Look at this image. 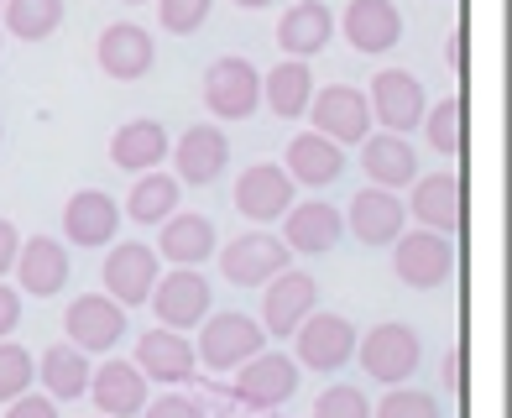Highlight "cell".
<instances>
[{
	"label": "cell",
	"instance_id": "cell-16",
	"mask_svg": "<svg viewBox=\"0 0 512 418\" xmlns=\"http://www.w3.org/2000/svg\"><path fill=\"white\" fill-rule=\"evenodd\" d=\"M403 220H408V204L392 194V189H361L351 199V230H356V241L361 246H392L403 236Z\"/></svg>",
	"mask_w": 512,
	"mask_h": 418
},
{
	"label": "cell",
	"instance_id": "cell-1",
	"mask_svg": "<svg viewBox=\"0 0 512 418\" xmlns=\"http://www.w3.org/2000/svg\"><path fill=\"white\" fill-rule=\"evenodd\" d=\"M267 330L251 314H204V335L194 345V356L209 371H236L241 361H251L256 351H267Z\"/></svg>",
	"mask_w": 512,
	"mask_h": 418
},
{
	"label": "cell",
	"instance_id": "cell-3",
	"mask_svg": "<svg viewBox=\"0 0 512 418\" xmlns=\"http://www.w3.org/2000/svg\"><path fill=\"white\" fill-rule=\"evenodd\" d=\"M309 121L319 136H330V142H366V131H371V105L361 89L351 84H330V89H319V95L309 100Z\"/></svg>",
	"mask_w": 512,
	"mask_h": 418
},
{
	"label": "cell",
	"instance_id": "cell-6",
	"mask_svg": "<svg viewBox=\"0 0 512 418\" xmlns=\"http://www.w3.org/2000/svg\"><path fill=\"white\" fill-rule=\"evenodd\" d=\"M293 340H298V361L309 371H340L356 356V324L345 314H309L293 330Z\"/></svg>",
	"mask_w": 512,
	"mask_h": 418
},
{
	"label": "cell",
	"instance_id": "cell-41",
	"mask_svg": "<svg viewBox=\"0 0 512 418\" xmlns=\"http://www.w3.org/2000/svg\"><path fill=\"white\" fill-rule=\"evenodd\" d=\"M142 413L147 418H199V408L189 398H162V403H147Z\"/></svg>",
	"mask_w": 512,
	"mask_h": 418
},
{
	"label": "cell",
	"instance_id": "cell-5",
	"mask_svg": "<svg viewBox=\"0 0 512 418\" xmlns=\"http://www.w3.org/2000/svg\"><path fill=\"white\" fill-rule=\"evenodd\" d=\"M392 267L408 288H445L450 283V267H455V246L439 236V230H413V236L392 241Z\"/></svg>",
	"mask_w": 512,
	"mask_h": 418
},
{
	"label": "cell",
	"instance_id": "cell-22",
	"mask_svg": "<svg viewBox=\"0 0 512 418\" xmlns=\"http://www.w3.org/2000/svg\"><path fill=\"white\" fill-rule=\"evenodd\" d=\"M16 272H21V293H37V298H53L68 283V251L53 236H32L27 246L16 251Z\"/></svg>",
	"mask_w": 512,
	"mask_h": 418
},
{
	"label": "cell",
	"instance_id": "cell-4",
	"mask_svg": "<svg viewBox=\"0 0 512 418\" xmlns=\"http://www.w3.org/2000/svg\"><path fill=\"white\" fill-rule=\"evenodd\" d=\"M204 105L220 115V121H246V115L262 105V74L246 58H220L204 74Z\"/></svg>",
	"mask_w": 512,
	"mask_h": 418
},
{
	"label": "cell",
	"instance_id": "cell-8",
	"mask_svg": "<svg viewBox=\"0 0 512 418\" xmlns=\"http://www.w3.org/2000/svg\"><path fill=\"white\" fill-rule=\"evenodd\" d=\"M236 371H241V377H236V398L246 408H283L298 392V361L277 356V351H256Z\"/></svg>",
	"mask_w": 512,
	"mask_h": 418
},
{
	"label": "cell",
	"instance_id": "cell-43",
	"mask_svg": "<svg viewBox=\"0 0 512 418\" xmlns=\"http://www.w3.org/2000/svg\"><path fill=\"white\" fill-rule=\"evenodd\" d=\"M445 382H450V387H465V351H460V345L445 356Z\"/></svg>",
	"mask_w": 512,
	"mask_h": 418
},
{
	"label": "cell",
	"instance_id": "cell-42",
	"mask_svg": "<svg viewBox=\"0 0 512 418\" xmlns=\"http://www.w3.org/2000/svg\"><path fill=\"white\" fill-rule=\"evenodd\" d=\"M16 251H21L16 225H11V220H0V277H6V272L16 267Z\"/></svg>",
	"mask_w": 512,
	"mask_h": 418
},
{
	"label": "cell",
	"instance_id": "cell-35",
	"mask_svg": "<svg viewBox=\"0 0 512 418\" xmlns=\"http://www.w3.org/2000/svg\"><path fill=\"white\" fill-rule=\"evenodd\" d=\"M32 377H37V366H32V356L21 351L16 340H0V403H11V398H21V392L32 387Z\"/></svg>",
	"mask_w": 512,
	"mask_h": 418
},
{
	"label": "cell",
	"instance_id": "cell-19",
	"mask_svg": "<svg viewBox=\"0 0 512 418\" xmlns=\"http://www.w3.org/2000/svg\"><path fill=\"white\" fill-rule=\"evenodd\" d=\"M136 366H142L147 382H189L199 356H194V345L183 340L178 330H162V324H157L152 335L136 340Z\"/></svg>",
	"mask_w": 512,
	"mask_h": 418
},
{
	"label": "cell",
	"instance_id": "cell-31",
	"mask_svg": "<svg viewBox=\"0 0 512 418\" xmlns=\"http://www.w3.org/2000/svg\"><path fill=\"white\" fill-rule=\"evenodd\" d=\"M37 377L42 387H48V398H79V392H89V356L79 351V345H48L37 361Z\"/></svg>",
	"mask_w": 512,
	"mask_h": 418
},
{
	"label": "cell",
	"instance_id": "cell-7",
	"mask_svg": "<svg viewBox=\"0 0 512 418\" xmlns=\"http://www.w3.org/2000/svg\"><path fill=\"white\" fill-rule=\"evenodd\" d=\"M209 283L194 272V267H178L168 272L162 283H152V298L147 304L157 309V324H168V330H199L204 314H209Z\"/></svg>",
	"mask_w": 512,
	"mask_h": 418
},
{
	"label": "cell",
	"instance_id": "cell-14",
	"mask_svg": "<svg viewBox=\"0 0 512 418\" xmlns=\"http://www.w3.org/2000/svg\"><path fill=\"white\" fill-rule=\"evenodd\" d=\"M89 398L105 418H136L147 408V377L136 361H105L89 371Z\"/></svg>",
	"mask_w": 512,
	"mask_h": 418
},
{
	"label": "cell",
	"instance_id": "cell-39",
	"mask_svg": "<svg viewBox=\"0 0 512 418\" xmlns=\"http://www.w3.org/2000/svg\"><path fill=\"white\" fill-rule=\"evenodd\" d=\"M6 418H58V403L53 398H37V392H21V398H11Z\"/></svg>",
	"mask_w": 512,
	"mask_h": 418
},
{
	"label": "cell",
	"instance_id": "cell-24",
	"mask_svg": "<svg viewBox=\"0 0 512 418\" xmlns=\"http://www.w3.org/2000/svg\"><path fill=\"white\" fill-rule=\"evenodd\" d=\"M335 37V16L319 6V0H298V6H288V16L277 21V42H283V53L293 58H314L330 48Z\"/></svg>",
	"mask_w": 512,
	"mask_h": 418
},
{
	"label": "cell",
	"instance_id": "cell-34",
	"mask_svg": "<svg viewBox=\"0 0 512 418\" xmlns=\"http://www.w3.org/2000/svg\"><path fill=\"white\" fill-rule=\"evenodd\" d=\"M429 121V142L439 152H460L465 147V105L460 100H439L434 110H424Z\"/></svg>",
	"mask_w": 512,
	"mask_h": 418
},
{
	"label": "cell",
	"instance_id": "cell-28",
	"mask_svg": "<svg viewBox=\"0 0 512 418\" xmlns=\"http://www.w3.org/2000/svg\"><path fill=\"white\" fill-rule=\"evenodd\" d=\"M162 257L168 262H178V267H199L209 251H215V225H209L204 215H173L162 220Z\"/></svg>",
	"mask_w": 512,
	"mask_h": 418
},
{
	"label": "cell",
	"instance_id": "cell-25",
	"mask_svg": "<svg viewBox=\"0 0 512 418\" xmlns=\"http://www.w3.org/2000/svg\"><path fill=\"white\" fill-rule=\"evenodd\" d=\"M345 173V152L340 142H330V136L319 131H304L288 142V178L293 183H314V189H324V183H335Z\"/></svg>",
	"mask_w": 512,
	"mask_h": 418
},
{
	"label": "cell",
	"instance_id": "cell-2",
	"mask_svg": "<svg viewBox=\"0 0 512 418\" xmlns=\"http://www.w3.org/2000/svg\"><path fill=\"white\" fill-rule=\"evenodd\" d=\"M356 356H361V366H366V377L371 382H387V387H398V382H408L413 371H418V356H424V340H418L408 324H377L371 335H361L356 340Z\"/></svg>",
	"mask_w": 512,
	"mask_h": 418
},
{
	"label": "cell",
	"instance_id": "cell-32",
	"mask_svg": "<svg viewBox=\"0 0 512 418\" xmlns=\"http://www.w3.org/2000/svg\"><path fill=\"white\" fill-rule=\"evenodd\" d=\"M173 209H178V178H168V173H142V183L126 199V215L136 225H162Z\"/></svg>",
	"mask_w": 512,
	"mask_h": 418
},
{
	"label": "cell",
	"instance_id": "cell-17",
	"mask_svg": "<svg viewBox=\"0 0 512 418\" xmlns=\"http://www.w3.org/2000/svg\"><path fill=\"white\" fill-rule=\"evenodd\" d=\"M157 63V42L147 37V27H136V21H115V27L100 32V68L110 79H142L147 68Z\"/></svg>",
	"mask_w": 512,
	"mask_h": 418
},
{
	"label": "cell",
	"instance_id": "cell-21",
	"mask_svg": "<svg viewBox=\"0 0 512 418\" xmlns=\"http://www.w3.org/2000/svg\"><path fill=\"white\" fill-rule=\"evenodd\" d=\"M340 27H345L356 53H387V48H398V37H403V16L392 0H351V11H345Z\"/></svg>",
	"mask_w": 512,
	"mask_h": 418
},
{
	"label": "cell",
	"instance_id": "cell-27",
	"mask_svg": "<svg viewBox=\"0 0 512 418\" xmlns=\"http://www.w3.org/2000/svg\"><path fill=\"white\" fill-rule=\"evenodd\" d=\"M361 162H366V178L377 183V189H403V183H413V173H418V157H413V147L403 142L398 131L371 136Z\"/></svg>",
	"mask_w": 512,
	"mask_h": 418
},
{
	"label": "cell",
	"instance_id": "cell-33",
	"mask_svg": "<svg viewBox=\"0 0 512 418\" xmlns=\"http://www.w3.org/2000/svg\"><path fill=\"white\" fill-rule=\"evenodd\" d=\"M63 21V0H6V27L21 42H42L53 37Z\"/></svg>",
	"mask_w": 512,
	"mask_h": 418
},
{
	"label": "cell",
	"instance_id": "cell-20",
	"mask_svg": "<svg viewBox=\"0 0 512 418\" xmlns=\"http://www.w3.org/2000/svg\"><path fill=\"white\" fill-rule=\"evenodd\" d=\"M115 225H121V204L100 189H79L63 209V230L74 246H110L115 241Z\"/></svg>",
	"mask_w": 512,
	"mask_h": 418
},
{
	"label": "cell",
	"instance_id": "cell-12",
	"mask_svg": "<svg viewBox=\"0 0 512 418\" xmlns=\"http://www.w3.org/2000/svg\"><path fill=\"white\" fill-rule=\"evenodd\" d=\"M152 283H157V251L152 246H142V241L110 246V257H105V293L115 298V304H121V309L147 304Z\"/></svg>",
	"mask_w": 512,
	"mask_h": 418
},
{
	"label": "cell",
	"instance_id": "cell-18",
	"mask_svg": "<svg viewBox=\"0 0 512 418\" xmlns=\"http://www.w3.org/2000/svg\"><path fill=\"white\" fill-rule=\"evenodd\" d=\"M413 220L424 230H460L465 225V189L455 173H429L413 183Z\"/></svg>",
	"mask_w": 512,
	"mask_h": 418
},
{
	"label": "cell",
	"instance_id": "cell-36",
	"mask_svg": "<svg viewBox=\"0 0 512 418\" xmlns=\"http://www.w3.org/2000/svg\"><path fill=\"white\" fill-rule=\"evenodd\" d=\"M377 418H439V403L429 398V392H418V387H392L387 398H382V408H377Z\"/></svg>",
	"mask_w": 512,
	"mask_h": 418
},
{
	"label": "cell",
	"instance_id": "cell-45",
	"mask_svg": "<svg viewBox=\"0 0 512 418\" xmlns=\"http://www.w3.org/2000/svg\"><path fill=\"white\" fill-rule=\"evenodd\" d=\"M241 11H262V6H272V0H236Z\"/></svg>",
	"mask_w": 512,
	"mask_h": 418
},
{
	"label": "cell",
	"instance_id": "cell-46",
	"mask_svg": "<svg viewBox=\"0 0 512 418\" xmlns=\"http://www.w3.org/2000/svg\"><path fill=\"white\" fill-rule=\"evenodd\" d=\"M131 6H142V0H131Z\"/></svg>",
	"mask_w": 512,
	"mask_h": 418
},
{
	"label": "cell",
	"instance_id": "cell-23",
	"mask_svg": "<svg viewBox=\"0 0 512 418\" xmlns=\"http://www.w3.org/2000/svg\"><path fill=\"white\" fill-rule=\"evenodd\" d=\"M288 241L283 246H293V251H304V257H324V251H335V241H340V230H345V220H340V209H330L324 199H309V204H293L288 209Z\"/></svg>",
	"mask_w": 512,
	"mask_h": 418
},
{
	"label": "cell",
	"instance_id": "cell-11",
	"mask_svg": "<svg viewBox=\"0 0 512 418\" xmlns=\"http://www.w3.org/2000/svg\"><path fill=\"white\" fill-rule=\"evenodd\" d=\"M314 298H319V283H314V277L283 267V272H277L272 283H267V298H262V330L288 340L298 324L314 314Z\"/></svg>",
	"mask_w": 512,
	"mask_h": 418
},
{
	"label": "cell",
	"instance_id": "cell-44",
	"mask_svg": "<svg viewBox=\"0 0 512 418\" xmlns=\"http://www.w3.org/2000/svg\"><path fill=\"white\" fill-rule=\"evenodd\" d=\"M450 63L465 68V37H450Z\"/></svg>",
	"mask_w": 512,
	"mask_h": 418
},
{
	"label": "cell",
	"instance_id": "cell-38",
	"mask_svg": "<svg viewBox=\"0 0 512 418\" xmlns=\"http://www.w3.org/2000/svg\"><path fill=\"white\" fill-rule=\"evenodd\" d=\"M314 418H371V408H366V392L361 387H330L324 398L314 403Z\"/></svg>",
	"mask_w": 512,
	"mask_h": 418
},
{
	"label": "cell",
	"instance_id": "cell-29",
	"mask_svg": "<svg viewBox=\"0 0 512 418\" xmlns=\"http://www.w3.org/2000/svg\"><path fill=\"white\" fill-rule=\"evenodd\" d=\"M262 95H267V105L283 115V121H298V115L309 110V100H314L309 63H304V58H283V63H277L272 74L262 79Z\"/></svg>",
	"mask_w": 512,
	"mask_h": 418
},
{
	"label": "cell",
	"instance_id": "cell-13",
	"mask_svg": "<svg viewBox=\"0 0 512 418\" xmlns=\"http://www.w3.org/2000/svg\"><path fill=\"white\" fill-rule=\"evenodd\" d=\"M371 110H377V121L387 126V131H413L418 121H424V84H418L408 68H387V74H377L371 79V100H366Z\"/></svg>",
	"mask_w": 512,
	"mask_h": 418
},
{
	"label": "cell",
	"instance_id": "cell-9",
	"mask_svg": "<svg viewBox=\"0 0 512 418\" xmlns=\"http://www.w3.org/2000/svg\"><path fill=\"white\" fill-rule=\"evenodd\" d=\"M63 330H68V345H79V351H110L115 340L126 335V309L115 304L110 293H84L68 304V319H63Z\"/></svg>",
	"mask_w": 512,
	"mask_h": 418
},
{
	"label": "cell",
	"instance_id": "cell-10",
	"mask_svg": "<svg viewBox=\"0 0 512 418\" xmlns=\"http://www.w3.org/2000/svg\"><path fill=\"white\" fill-rule=\"evenodd\" d=\"M220 267L236 288H262L288 267V246L277 236H267V230H251V236H236L220 251Z\"/></svg>",
	"mask_w": 512,
	"mask_h": 418
},
{
	"label": "cell",
	"instance_id": "cell-37",
	"mask_svg": "<svg viewBox=\"0 0 512 418\" xmlns=\"http://www.w3.org/2000/svg\"><path fill=\"white\" fill-rule=\"evenodd\" d=\"M209 6H215V0H157V11H162V27H168V32H178V37L199 32L204 21H209Z\"/></svg>",
	"mask_w": 512,
	"mask_h": 418
},
{
	"label": "cell",
	"instance_id": "cell-30",
	"mask_svg": "<svg viewBox=\"0 0 512 418\" xmlns=\"http://www.w3.org/2000/svg\"><path fill=\"white\" fill-rule=\"evenodd\" d=\"M162 152H168V131H162L157 121H131L110 136V162L126 173H147L162 162Z\"/></svg>",
	"mask_w": 512,
	"mask_h": 418
},
{
	"label": "cell",
	"instance_id": "cell-40",
	"mask_svg": "<svg viewBox=\"0 0 512 418\" xmlns=\"http://www.w3.org/2000/svg\"><path fill=\"white\" fill-rule=\"evenodd\" d=\"M16 324H21V293L0 283V340H6Z\"/></svg>",
	"mask_w": 512,
	"mask_h": 418
},
{
	"label": "cell",
	"instance_id": "cell-26",
	"mask_svg": "<svg viewBox=\"0 0 512 418\" xmlns=\"http://www.w3.org/2000/svg\"><path fill=\"white\" fill-rule=\"evenodd\" d=\"M230 162V142L220 126H194L178 142V178L183 183H215Z\"/></svg>",
	"mask_w": 512,
	"mask_h": 418
},
{
	"label": "cell",
	"instance_id": "cell-15",
	"mask_svg": "<svg viewBox=\"0 0 512 418\" xmlns=\"http://www.w3.org/2000/svg\"><path fill=\"white\" fill-rule=\"evenodd\" d=\"M236 209L246 220H283L293 209V178L277 168V162H256V168L241 173L236 183Z\"/></svg>",
	"mask_w": 512,
	"mask_h": 418
}]
</instances>
